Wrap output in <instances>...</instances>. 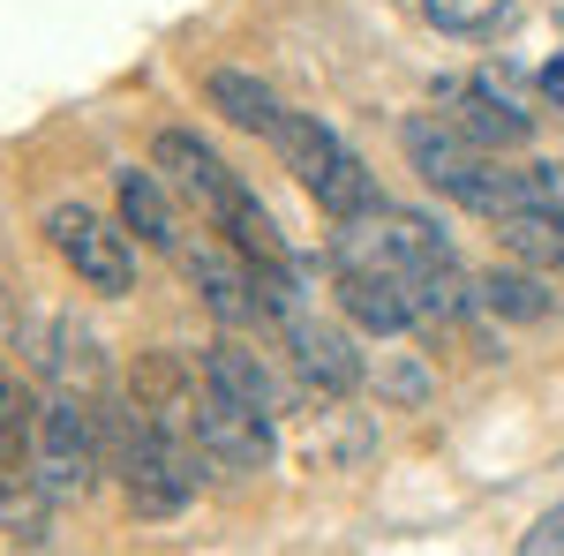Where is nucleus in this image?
Segmentation results:
<instances>
[{
	"label": "nucleus",
	"instance_id": "1",
	"mask_svg": "<svg viewBox=\"0 0 564 556\" xmlns=\"http://www.w3.org/2000/svg\"><path fill=\"white\" fill-rule=\"evenodd\" d=\"M271 151H279L286 173L316 196V211H332L339 226H354V218H369L384 204V196H377V173L361 166L347 143H339V129H324L316 113H294V106H286V121L271 129Z\"/></svg>",
	"mask_w": 564,
	"mask_h": 556
},
{
	"label": "nucleus",
	"instance_id": "2",
	"mask_svg": "<svg viewBox=\"0 0 564 556\" xmlns=\"http://www.w3.org/2000/svg\"><path fill=\"white\" fill-rule=\"evenodd\" d=\"M196 459L204 451H188L181 444L174 422H159V414H129V444H121V481H129V512L135 519H174L188 497H196Z\"/></svg>",
	"mask_w": 564,
	"mask_h": 556
},
{
	"label": "nucleus",
	"instance_id": "3",
	"mask_svg": "<svg viewBox=\"0 0 564 556\" xmlns=\"http://www.w3.org/2000/svg\"><path fill=\"white\" fill-rule=\"evenodd\" d=\"M45 241H53V257L68 263L90 294H129V279H135L129 226H106L90 204H53L45 211Z\"/></svg>",
	"mask_w": 564,
	"mask_h": 556
},
{
	"label": "nucleus",
	"instance_id": "4",
	"mask_svg": "<svg viewBox=\"0 0 564 556\" xmlns=\"http://www.w3.org/2000/svg\"><path fill=\"white\" fill-rule=\"evenodd\" d=\"M31 473L39 489L61 504V497H84L90 473H98V422H90L84 399H45L39 428H31Z\"/></svg>",
	"mask_w": 564,
	"mask_h": 556
},
{
	"label": "nucleus",
	"instance_id": "5",
	"mask_svg": "<svg viewBox=\"0 0 564 556\" xmlns=\"http://www.w3.org/2000/svg\"><path fill=\"white\" fill-rule=\"evenodd\" d=\"M188 436H196V451L226 473H257V467H271V451H279L271 414H263V406H241V399H226V391H212V384L188 406Z\"/></svg>",
	"mask_w": 564,
	"mask_h": 556
},
{
	"label": "nucleus",
	"instance_id": "6",
	"mask_svg": "<svg viewBox=\"0 0 564 556\" xmlns=\"http://www.w3.org/2000/svg\"><path fill=\"white\" fill-rule=\"evenodd\" d=\"M151 166L166 173V181H174V188H181V196H188L204 218H218L234 196H241V188H249V181L226 166V159H218V151H212L196 129H159V135H151Z\"/></svg>",
	"mask_w": 564,
	"mask_h": 556
},
{
	"label": "nucleus",
	"instance_id": "7",
	"mask_svg": "<svg viewBox=\"0 0 564 556\" xmlns=\"http://www.w3.org/2000/svg\"><path fill=\"white\" fill-rule=\"evenodd\" d=\"M436 106H444V121L467 135L475 151H520L527 135H534V121L497 84H436Z\"/></svg>",
	"mask_w": 564,
	"mask_h": 556
},
{
	"label": "nucleus",
	"instance_id": "8",
	"mask_svg": "<svg viewBox=\"0 0 564 556\" xmlns=\"http://www.w3.org/2000/svg\"><path fill=\"white\" fill-rule=\"evenodd\" d=\"M399 151H406V166L422 173L436 196H452V188L475 173V159H481V151L452 129L444 113H406V121H399Z\"/></svg>",
	"mask_w": 564,
	"mask_h": 556
},
{
	"label": "nucleus",
	"instance_id": "9",
	"mask_svg": "<svg viewBox=\"0 0 564 556\" xmlns=\"http://www.w3.org/2000/svg\"><path fill=\"white\" fill-rule=\"evenodd\" d=\"M181 271L196 279V294H204V308H212L218 324H263V316H271L257 263L241 271V263H226V257H212V249H196V257H181Z\"/></svg>",
	"mask_w": 564,
	"mask_h": 556
},
{
	"label": "nucleus",
	"instance_id": "10",
	"mask_svg": "<svg viewBox=\"0 0 564 556\" xmlns=\"http://www.w3.org/2000/svg\"><path fill=\"white\" fill-rule=\"evenodd\" d=\"M286 346H294V361H302V377L316 391L347 399V391L361 384V353H354L347 331H332V324H316V316H294V324H286Z\"/></svg>",
	"mask_w": 564,
	"mask_h": 556
},
{
	"label": "nucleus",
	"instance_id": "11",
	"mask_svg": "<svg viewBox=\"0 0 564 556\" xmlns=\"http://www.w3.org/2000/svg\"><path fill=\"white\" fill-rule=\"evenodd\" d=\"M113 196H121V226H129L143 249L181 257L174 204H166V181H159V166H121V173H113Z\"/></svg>",
	"mask_w": 564,
	"mask_h": 556
},
{
	"label": "nucleus",
	"instance_id": "12",
	"mask_svg": "<svg viewBox=\"0 0 564 556\" xmlns=\"http://www.w3.org/2000/svg\"><path fill=\"white\" fill-rule=\"evenodd\" d=\"M339 308H347L361 331H406L414 324V301H406V279L384 271V263H354L347 279H339Z\"/></svg>",
	"mask_w": 564,
	"mask_h": 556
},
{
	"label": "nucleus",
	"instance_id": "13",
	"mask_svg": "<svg viewBox=\"0 0 564 556\" xmlns=\"http://www.w3.org/2000/svg\"><path fill=\"white\" fill-rule=\"evenodd\" d=\"M204 98H212V113H226L234 129L263 135V143H271V129L286 121L279 90L263 84V76H249V68H212V76H204Z\"/></svg>",
	"mask_w": 564,
	"mask_h": 556
},
{
	"label": "nucleus",
	"instance_id": "14",
	"mask_svg": "<svg viewBox=\"0 0 564 556\" xmlns=\"http://www.w3.org/2000/svg\"><path fill=\"white\" fill-rule=\"evenodd\" d=\"M204 384L226 391V399H241V406H263V414H279V384H271L263 353H249V346H234V339L204 346Z\"/></svg>",
	"mask_w": 564,
	"mask_h": 556
},
{
	"label": "nucleus",
	"instance_id": "15",
	"mask_svg": "<svg viewBox=\"0 0 564 556\" xmlns=\"http://www.w3.org/2000/svg\"><path fill=\"white\" fill-rule=\"evenodd\" d=\"M399 279H406V301H414V324H459V316L475 308V286L459 279L452 257L414 263V271H399Z\"/></svg>",
	"mask_w": 564,
	"mask_h": 556
},
{
	"label": "nucleus",
	"instance_id": "16",
	"mask_svg": "<svg viewBox=\"0 0 564 556\" xmlns=\"http://www.w3.org/2000/svg\"><path fill=\"white\" fill-rule=\"evenodd\" d=\"M475 301L497 308V316H512V324H542V316H557L564 294L542 279V271H520V263H512V271H489V279L475 286Z\"/></svg>",
	"mask_w": 564,
	"mask_h": 556
},
{
	"label": "nucleus",
	"instance_id": "17",
	"mask_svg": "<svg viewBox=\"0 0 564 556\" xmlns=\"http://www.w3.org/2000/svg\"><path fill=\"white\" fill-rule=\"evenodd\" d=\"M497 241L520 263H564V211H512L497 218Z\"/></svg>",
	"mask_w": 564,
	"mask_h": 556
},
{
	"label": "nucleus",
	"instance_id": "18",
	"mask_svg": "<svg viewBox=\"0 0 564 556\" xmlns=\"http://www.w3.org/2000/svg\"><path fill=\"white\" fill-rule=\"evenodd\" d=\"M422 15L444 39H489V31L512 23V0H422Z\"/></svg>",
	"mask_w": 564,
	"mask_h": 556
},
{
	"label": "nucleus",
	"instance_id": "19",
	"mask_svg": "<svg viewBox=\"0 0 564 556\" xmlns=\"http://www.w3.org/2000/svg\"><path fill=\"white\" fill-rule=\"evenodd\" d=\"M31 428H39V406L31 391L0 369V473H15V459H31Z\"/></svg>",
	"mask_w": 564,
	"mask_h": 556
},
{
	"label": "nucleus",
	"instance_id": "20",
	"mask_svg": "<svg viewBox=\"0 0 564 556\" xmlns=\"http://www.w3.org/2000/svg\"><path fill=\"white\" fill-rule=\"evenodd\" d=\"M512 181H520V211H564V159H534Z\"/></svg>",
	"mask_w": 564,
	"mask_h": 556
},
{
	"label": "nucleus",
	"instance_id": "21",
	"mask_svg": "<svg viewBox=\"0 0 564 556\" xmlns=\"http://www.w3.org/2000/svg\"><path fill=\"white\" fill-rule=\"evenodd\" d=\"M520 556H564V504L534 519V534L520 542Z\"/></svg>",
	"mask_w": 564,
	"mask_h": 556
},
{
	"label": "nucleus",
	"instance_id": "22",
	"mask_svg": "<svg viewBox=\"0 0 564 556\" xmlns=\"http://www.w3.org/2000/svg\"><path fill=\"white\" fill-rule=\"evenodd\" d=\"M542 90H550V98H557V106H564V53H557V61H550V68H542Z\"/></svg>",
	"mask_w": 564,
	"mask_h": 556
}]
</instances>
